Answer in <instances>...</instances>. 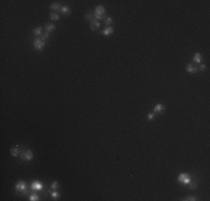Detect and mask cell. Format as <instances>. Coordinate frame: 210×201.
<instances>
[{"instance_id":"1","label":"cell","mask_w":210,"mask_h":201,"mask_svg":"<svg viewBox=\"0 0 210 201\" xmlns=\"http://www.w3.org/2000/svg\"><path fill=\"white\" fill-rule=\"evenodd\" d=\"M15 189H16V192L19 195H26L28 192H29L27 190V184H26V182L24 181V180H20V181L16 184Z\"/></svg>"},{"instance_id":"2","label":"cell","mask_w":210,"mask_h":201,"mask_svg":"<svg viewBox=\"0 0 210 201\" xmlns=\"http://www.w3.org/2000/svg\"><path fill=\"white\" fill-rule=\"evenodd\" d=\"M93 14H94V18L96 20H102V19H104V18H105L106 11H105V8L103 6H97L96 8H95Z\"/></svg>"},{"instance_id":"3","label":"cell","mask_w":210,"mask_h":201,"mask_svg":"<svg viewBox=\"0 0 210 201\" xmlns=\"http://www.w3.org/2000/svg\"><path fill=\"white\" fill-rule=\"evenodd\" d=\"M178 181H179V183L182 184V185H188L189 182L191 181V178L187 173H181L180 176L178 177Z\"/></svg>"},{"instance_id":"4","label":"cell","mask_w":210,"mask_h":201,"mask_svg":"<svg viewBox=\"0 0 210 201\" xmlns=\"http://www.w3.org/2000/svg\"><path fill=\"white\" fill-rule=\"evenodd\" d=\"M20 159L22 161H32L33 158H34V153L30 150H26V151H22L20 152Z\"/></svg>"},{"instance_id":"5","label":"cell","mask_w":210,"mask_h":201,"mask_svg":"<svg viewBox=\"0 0 210 201\" xmlns=\"http://www.w3.org/2000/svg\"><path fill=\"white\" fill-rule=\"evenodd\" d=\"M34 48L38 51L44 50V48H45V42L41 40L40 38H36L35 42H34Z\"/></svg>"},{"instance_id":"6","label":"cell","mask_w":210,"mask_h":201,"mask_svg":"<svg viewBox=\"0 0 210 201\" xmlns=\"http://www.w3.org/2000/svg\"><path fill=\"white\" fill-rule=\"evenodd\" d=\"M33 191H41L44 189V184H41L38 180H35V181L32 182V185H30Z\"/></svg>"},{"instance_id":"7","label":"cell","mask_w":210,"mask_h":201,"mask_svg":"<svg viewBox=\"0 0 210 201\" xmlns=\"http://www.w3.org/2000/svg\"><path fill=\"white\" fill-rule=\"evenodd\" d=\"M165 110V106L163 104H157L153 109V113L154 114H162Z\"/></svg>"},{"instance_id":"8","label":"cell","mask_w":210,"mask_h":201,"mask_svg":"<svg viewBox=\"0 0 210 201\" xmlns=\"http://www.w3.org/2000/svg\"><path fill=\"white\" fill-rule=\"evenodd\" d=\"M100 21H98V20H96V19H93L92 21L89 22V27H91V30H92V31H95V30L96 29H98V28H100Z\"/></svg>"},{"instance_id":"9","label":"cell","mask_w":210,"mask_h":201,"mask_svg":"<svg viewBox=\"0 0 210 201\" xmlns=\"http://www.w3.org/2000/svg\"><path fill=\"white\" fill-rule=\"evenodd\" d=\"M55 29H56L55 25L51 24V22H49V24H47L45 26V32H47V34L54 32V31H55Z\"/></svg>"},{"instance_id":"10","label":"cell","mask_w":210,"mask_h":201,"mask_svg":"<svg viewBox=\"0 0 210 201\" xmlns=\"http://www.w3.org/2000/svg\"><path fill=\"white\" fill-rule=\"evenodd\" d=\"M33 32H34V35H35L36 37L39 38L40 36L43 35V28H41V27H36V28H34Z\"/></svg>"},{"instance_id":"11","label":"cell","mask_w":210,"mask_h":201,"mask_svg":"<svg viewBox=\"0 0 210 201\" xmlns=\"http://www.w3.org/2000/svg\"><path fill=\"white\" fill-rule=\"evenodd\" d=\"M187 72L194 74V73H197V72H198V67L193 66L192 64H188V66H187Z\"/></svg>"},{"instance_id":"12","label":"cell","mask_w":210,"mask_h":201,"mask_svg":"<svg viewBox=\"0 0 210 201\" xmlns=\"http://www.w3.org/2000/svg\"><path fill=\"white\" fill-rule=\"evenodd\" d=\"M192 60H193V63H196V64H201V54L200 53H196L193 55Z\"/></svg>"},{"instance_id":"13","label":"cell","mask_w":210,"mask_h":201,"mask_svg":"<svg viewBox=\"0 0 210 201\" xmlns=\"http://www.w3.org/2000/svg\"><path fill=\"white\" fill-rule=\"evenodd\" d=\"M113 31H114V28L110 26V27H106L105 29H103L102 34H103V35H105V36H108V35H111V34H113Z\"/></svg>"},{"instance_id":"14","label":"cell","mask_w":210,"mask_h":201,"mask_svg":"<svg viewBox=\"0 0 210 201\" xmlns=\"http://www.w3.org/2000/svg\"><path fill=\"white\" fill-rule=\"evenodd\" d=\"M61 12L63 15H65V16H68V15H71V8L67 6H63L61 9Z\"/></svg>"},{"instance_id":"15","label":"cell","mask_w":210,"mask_h":201,"mask_svg":"<svg viewBox=\"0 0 210 201\" xmlns=\"http://www.w3.org/2000/svg\"><path fill=\"white\" fill-rule=\"evenodd\" d=\"M61 9H62V6L58 2H55V4L50 5V10H53V11H58V10H61Z\"/></svg>"},{"instance_id":"16","label":"cell","mask_w":210,"mask_h":201,"mask_svg":"<svg viewBox=\"0 0 210 201\" xmlns=\"http://www.w3.org/2000/svg\"><path fill=\"white\" fill-rule=\"evenodd\" d=\"M11 155L12 156H18L20 155V151H19V146H15L11 149Z\"/></svg>"},{"instance_id":"17","label":"cell","mask_w":210,"mask_h":201,"mask_svg":"<svg viewBox=\"0 0 210 201\" xmlns=\"http://www.w3.org/2000/svg\"><path fill=\"white\" fill-rule=\"evenodd\" d=\"M50 195H51V199H53V200H57L61 194H59V192L57 191V190H51V191H50Z\"/></svg>"},{"instance_id":"18","label":"cell","mask_w":210,"mask_h":201,"mask_svg":"<svg viewBox=\"0 0 210 201\" xmlns=\"http://www.w3.org/2000/svg\"><path fill=\"white\" fill-rule=\"evenodd\" d=\"M85 19H86L88 22H91L93 19H95V18H94V14H92V12H87V14L85 15Z\"/></svg>"},{"instance_id":"19","label":"cell","mask_w":210,"mask_h":201,"mask_svg":"<svg viewBox=\"0 0 210 201\" xmlns=\"http://www.w3.org/2000/svg\"><path fill=\"white\" fill-rule=\"evenodd\" d=\"M29 200L30 201H38L39 200V195L36 194V193H32V194L29 195Z\"/></svg>"},{"instance_id":"20","label":"cell","mask_w":210,"mask_h":201,"mask_svg":"<svg viewBox=\"0 0 210 201\" xmlns=\"http://www.w3.org/2000/svg\"><path fill=\"white\" fill-rule=\"evenodd\" d=\"M104 22H105V25L107 26V27H110V26L113 24V19L111 17H106L105 20H104Z\"/></svg>"},{"instance_id":"21","label":"cell","mask_w":210,"mask_h":201,"mask_svg":"<svg viewBox=\"0 0 210 201\" xmlns=\"http://www.w3.org/2000/svg\"><path fill=\"white\" fill-rule=\"evenodd\" d=\"M183 201H196V200H198L197 199V197L196 195H189V197H186L185 199H182Z\"/></svg>"},{"instance_id":"22","label":"cell","mask_w":210,"mask_h":201,"mask_svg":"<svg viewBox=\"0 0 210 201\" xmlns=\"http://www.w3.org/2000/svg\"><path fill=\"white\" fill-rule=\"evenodd\" d=\"M49 17H50V19H51V20H58V19H59V15H58V14H56V12H51L50 16H49Z\"/></svg>"},{"instance_id":"23","label":"cell","mask_w":210,"mask_h":201,"mask_svg":"<svg viewBox=\"0 0 210 201\" xmlns=\"http://www.w3.org/2000/svg\"><path fill=\"white\" fill-rule=\"evenodd\" d=\"M188 187H189V189H190V190H194L197 188V183H196V182H193V181H190V182H189V184H188Z\"/></svg>"},{"instance_id":"24","label":"cell","mask_w":210,"mask_h":201,"mask_svg":"<svg viewBox=\"0 0 210 201\" xmlns=\"http://www.w3.org/2000/svg\"><path fill=\"white\" fill-rule=\"evenodd\" d=\"M57 189H58V182L53 181V183L50 185V190H57Z\"/></svg>"},{"instance_id":"25","label":"cell","mask_w":210,"mask_h":201,"mask_svg":"<svg viewBox=\"0 0 210 201\" xmlns=\"http://www.w3.org/2000/svg\"><path fill=\"white\" fill-rule=\"evenodd\" d=\"M48 36H49V34H47V32H44V34L40 36L39 38H40L41 40H44V42H46V40H47V38H48Z\"/></svg>"},{"instance_id":"26","label":"cell","mask_w":210,"mask_h":201,"mask_svg":"<svg viewBox=\"0 0 210 201\" xmlns=\"http://www.w3.org/2000/svg\"><path fill=\"white\" fill-rule=\"evenodd\" d=\"M154 116H155L154 113H149V114H147V120H149V121H153Z\"/></svg>"},{"instance_id":"27","label":"cell","mask_w":210,"mask_h":201,"mask_svg":"<svg viewBox=\"0 0 210 201\" xmlns=\"http://www.w3.org/2000/svg\"><path fill=\"white\" fill-rule=\"evenodd\" d=\"M206 68H207V66L206 65H202V64H200V66H199V71H201V72H203V71H206Z\"/></svg>"}]
</instances>
